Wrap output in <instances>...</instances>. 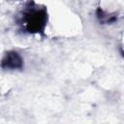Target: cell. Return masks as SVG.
Instances as JSON below:
<instances>
[{
	"label": "cell",
	"instance_id": "1",
	"mask_svg": "<svg viewBox=\"0 0 124 124\" xmlns=\"http://www.w3.org/2000/svg\"><path fill=\"white\" fill-rule=\"evenodd\" d=\"M22 65V60L16 52H9L2 60V66L8 69H18Z\"/></svg>",
	"mask_w": 124,
	"mask_h": 124
}]
</instances>
